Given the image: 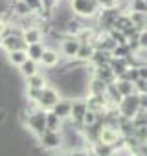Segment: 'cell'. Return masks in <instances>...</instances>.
<instances>
[{
  "label": "cell",
  "instance_id": "38",
  "mask_svg": "<svg viewBox=\"0 0 147 156\" xmlns=\"http://www.w3.org/2000/svg\"><path fill=\"white\" fill-rule=\"evenodd\" d=\"M2 42H4V37H2V35H0V46H2Z\"/></svg>",
  "mask_w": 147,
  "mask_h": 156
},
{
  "label": "cell",
  "instance_id": "20",
  "mask_svg": "<svg viewBox=\"0 0 147 156\" xmlns=\"http://www.w3.org/2000/svg\"><path fill=\"white\" fill-rule=\"evenodd\" d=\"M90 151H92L96 156H116V151H114V147H110V145H105V143H101V141L94 143V145L90 147Z\"/></svg>",
  "mask_w": 147,
  "mask_h": 156
},
{
  "label": "cell",
  "instance_id": "13",
  "mask_svg": "<svg viewBox=\"0 0 147 156\" xmlns=\"http://www.w3.org/2000/svg\"><path fill=\"white\" fill-rule=\"evenodd\" d=\"M107 83H103L101 79H98V77H90V81H88V94H92V96H105V92H107Z\"/></svg>",
  "mask_w": 147,
  "mask_h": 156
},
{
  "label": "cell",
  "instance_id": "26",
  "mask_svg": "<svg viewBox=\"0 0 147 156\" xmlns=\"http://www.w3.org/2000/svg\"><path fill=\"white\" fill-rule=\"evenodd\" d=\"M132 51H131V48H129V44H123V46H116L114 50H112V57H116V59H125V57H129Z\"/></svg>",
  "mask_w": 147,
  "mask_h": 156
},
{
  "label": "cell",
  "instance_id": "9",
  "mask_svg": "<svg viewBox=\"0 0 147 156\" xmlns=\"http://www.w3.org/2000/svg\"><path fill=\"white\" fill-rule=\"evenodd\" d=\"M59 62H61L59 51H57V50H53V48H46V50H44V53H42V57H41V62H39V64H42V66H46V68L53 70V68H57V66H59Z\"/></svg>",
  "mask_w": 147,
  "mask_h": 156
},
{
  "label": "cell",
  "instance_id": "5",
  "mask_svg": "<svg viewBox=\"0 0 147 156\" xmlns=\"http://www.w3.org/2000/svg\"><path fill=\"white\" fill-rule=\"evenodd\" d=\"M37 141H39V145L44 151H55V149L63 147V136H61V132H53V130H44V134Z\"/></svg>",
  "mask_w": 147,
  "mask_h": 156
},
{
  "label": "cell",
  "instance_id": "2",
  "mask_svg": "<svg viewBox=\"0 0 147 156\" xmlns=\"http://www.w3.org/2000/svg\"><path fill=\"white\" fill-rule=\"evenodd\" d=\"M20 118H22L24 125H26V127L33 132V136H35L37 140L44 134V130H46V112H44V110L35 108L33 112L22 114Z\"/></svg>",
  "mask_w": 147,
  "mask_h": 156
},
{
  "label": "cell",
  "instance_id": "34",
  "mask_svg": "<svg viewBox=\"0 0 147 156\" xmlns=\"http://www.w3.org/2000/svg\"><path fill=\"white\" fill-rule=\"evenodd\" d=\"M140 108L147 112V94H140Z\"/></svg>",
  "mask_w": 147,
  "mask_h": 156
},
{
  "label": "cell",
  "instance_id": "4",
  "mask_svg": "<svg viewBox=\"0 0 147 156\" xmlns=\"http://www.w3.org/2000/svg\"><path fill=\"white\" fill-rule=\"evenodd\" d=\"M140 96L138 94H132V96H127L121 99V103L118 105V112L120 116L127 118V119H132L138 112H140Z\"/></svg>",
  "mask_w": 147,
  "mask_h": 156
},
{
  "label": "cell",
  "instance_id": "33",
  "mask_svg": "<svg viewBox=\"0 0 147 156\" xmlns=\"http://www.w3.org/2000/svg\"><path fill=\"white\" fill-rule=\"evenodd\" d=\"M138 73H140V79L147 81V64H140L138 66Z\"/></svg>",
  "mask_w": 147,
  "mask_h": 156
},
{
  "label": "cell",
  "instance_id": "11",
  "mask_svg": "<svg viewBox=\"0 0 147 156\" xmlns=\"http://www.w3.org/2000/svg\"><path fill=\"white\" fill-rule=\"evenodd\" d=\"M42 37H44V31L37 26L33 28H26L22 30V41L30 46V44H37V42H42Z\"/></svg>",
  "mask_w": 147,
  "mask_h": 156
},
{
  "label": "cell",
  "instance_id": "29",
  "mask_svg": "<svg viewBox=\"0 0 147 156\" xmlns=\"http://www.w3.org/2000/svg\"><path fill=\"white\" fill-rule=\"evenodd\" d=\"M134 92L140 96V94H147V81H143V79H138L136 83H134Z\"/></svg>",
  "mask_w": 147,
  "mask_h": 156
},
{
  "label": "cell",
  "instance_id": "17",
  "mask_svg": "<svg viewBox=\"0 0 147 156\" xmlns=\"http://www.w3.org/2000/svg\"><path fill=\"white\" fill-rule=\"evenodd\" d=\"M44 50H46V44H44V42L30 44V46H28V50H26L28 59H31V61H35V62H41V57H42Z\"/></svg>",
  "mask_w": 147,
  "mask_h": 156
},
{
  "label": "cell",
  "instance_id": "22",
  "mask_svg": "<svg viewBox=\"0 0 147 156\" xmlns=\"http://www.w3.org/2000/svg\"><path fill=\"white\" fill-rule=\"evenodd\" d=\"M114 85H116V90L121 94V98H127V96H132V94H136V92H134V83H129V81L118 79Z\"/></svg>",
  "mask_w": 147,
  "mask_h": 156
},
{
  "label": "cell",
  "instance_id": "12",
  "mask_svg": "<svg viewBox=\"0 0 147 156\" xmlns=\"http://www.w3.org/2000/svg\"><path fill=\"white\" fill-rule=\"evenodd\" d=\"M94 77H98V79H101L103 83L107 85H114L118 79H116V75L112 73V70L109 66H98L94 68Z\"/></svg>",
  "mask_w": 147,
  "mask_h": 156
},
{
  "label": "cell",
  "instance_id": "28",
  "mask_svg": "<svg viewBox=\"0 0 147 156\" xmlns=\"http://www.w3.org/2000/svg\"><path fill=\"white\" fill-rule=\"evenodd\" d=\"M24 4L30 8L31 13H41L42 11V0H24Z\"/></svg>",
  "mask_w": 147,
  "mask_h": 156
},
{
  "label": "cell",
  "instance_id": "18",
  "mask_svg": "<svg viewBox=\"0 0 147 156\" xmlns=\"http://www.w3.org/2000/svg\"><path fill=\"white\" fill-rule=\"evenodd\" d=\"M94 51H96V48H94V44H90V42H81V48H79V51H77V61H83V62H90V59H92V55H94Z\"/></svg>",
  "mask_w": 147,
  "mask_h": 156
},
{
  "label": "cell",
  "instance_id": "14",
  "mask_svg": "<svg viewBox=\"0 0 147 156\" xmlns=\"http://www.w3.org/2000/svg\"><path fill=\"white\" fill-rule=\"evenodd\" d=\"M109 68L112 70V73L116 75V79H120V77L129 70V64H127V61L125 59H116V57H112L110 59V62H109Z\"/></svg>",
  "mask_w": 147,
  "mask_h": 156
},
{
  "label": "cell",
  "instance_id": "19",
  "mask_svg": "<svg viewBox=\"0 0 147 156\" xmlns=\"http://www.w3.org/2000/svg\"><path fill=\"white\" fill-rule=\"evenodd\" d=\"M19 72H20V75L24 77V79H28V77H31V75L39 73V62H35V61L28 59L22 66H19Z\"/></svg>",
  "mask_w": 147,
  "mask_h": 156
},
{
  "label": "cell",
  "instance_id": "21",
  "mask_svg": "<svg viewBox=\"0 0 147 156\" xmlns=\"http://www.w3.org/2000/svg\"><path fill=\"white\" fill-rule=\"evenodd\" d=\"M8 61H9V64L11 66H22L26 61H28V53L26 51H22V50H17V51H11V53H8Z\"/></svg>",
  "mask_w": 147,
  "mask_h": 156
},
{
  "label": "cell",
  "instance_id": "35",
  "mask_svg": "<svg viewBox=\"0 0 147 156\" xmlns=\"http://www.w3.org/2000/svg\"><path fill=\"white\" fill-rule=\"evenodd\" d=\"M8 26H9V24L6 22V19H4V17H0V35H2V37H4V33H6Z\"/></svg>",
  "mask_w": 147,
  "mask_h": 156
},
{
  "label": "cell",
  "instance_id": "10",
  "mask_svg": "<svg viewBox=\"0 0 147 156\" xmlns=\"http://www.w3.org/2000/svg\"><path fill=\"white\" fill-rule=\"evenodd\" d=\"M120 138H121L120 130L118 129H112V127H103L101 132H99V141L105 143V145H110V147H114Z\"/></svg>",
  "mask_w": 147,
  "mask_h": 156
},
{
  "label": "cell",
  "instance_id": "8",
  "mask_svg": "<svg viewBox=\"0 0 147 156\" xmlns=\"http://www.w3.org/2000/svg\"><path fill=\"white\" fill-rule=\"evenodd\" d=\"M87 110H88V107H87L85 99H72V116H70V119L83 123V118H85Z\"/></svg>",
  "mask_w": 147,
  "mask_h": 156
},
{
  "label": "cell",
  "instance_id": "16",
  "mask_svg": "<svg viewBox=\"0 0 147 156\" xmlns=\"http://www.w3.org/2000/svg\"><path fill=\"white\" fill-rule=\"evenodd\" d=\"M26 85L28 88H35V90H42L44 87H48V77L42 75V73H35L31 77L26 79Z\"/></svg>",
  "mask_w": 147,
  "mask_h": 156
},
{
  "label": "cell",
  "instance_id": "24",
  "mask_svg": "<svg viewBox=\"0 0 147 156\" xmlns=\"http://www.w3.org/2000/svg\"><path fill=\"white\" fill-rule=\"evenodd\" d=\"M143 13L147 15V4L143 0H131V8H129V13Z\"/></svg>",
  "mask_w": 147,
  "mask_h": 156
},
{
  "label": "cell",
  "instance_id": "30",
  "mask_svg": "<svg viewBox=\"0 0 147 156\" xmlns=\"http://www.w3.org/2000/svg\"><path fill=\"white\" fill-rule=\"evenodd\" d=\"M138 44H140V50H147V28L140 31V35H138Z\"/></svg>",
  "mask_w": 147,
  "mask_h": 156
},
{
  "label": "cell",
  "instance_id": "37",
  "mask_svg": "<svg viewBox=\"0 0 147 156\" xmlns=\"http://www.w3.org/2000/svg\"><path fill=\"white\" fill-rule=\"evenodd\" d=\"M61 156H72V152H63Z\"/></svg>",
  "mask_w": 147,
  "mask_h": 156
},
{
  "label": "cell",
  "instance_id": "1",
  "mask_svg": "<svg viewBox=\"0 0 147 156\" xmlns=\"http://www.w3.org/2000/svg\"><path fill=\"white\" fill-rule=\"evenodd\" d=\"M70 8L74 11V17H77L81 20H96L101 8L98 4V0H70Z\"/></svg>",
  "mask_w": 147,
  "mask_h": 156
},
{
  "label": "cell",
  "instance_id": "36",
  "mask_svg": "<svg viewBox=\"0 0 147 156\" xmlns=\"http://www.w3.org/2000/svg\"><path fill=\"white\" fill-rule=\"evenodd\" d=\"M90 151V149H88ZM88 151L87 149H79V151H74L72 152V156H88Z\"/></svg>",
  "mask_w": 147,
  "mask_h": 156
},
{
  "label": "cell",
  "instance_id": "25",
  "mask_svg": "<svg viewBox=\"0 0 147 156\" xmlns=\"http://www.w3.org/2000/svg\"><path fill=\"white\" fill-rule=\"evenodd\" d=\"M120 79H123V81H129V83H136L138 79H140V73H138V66H132V68H129Z\"/></svg>",
  "mask_w": 147,
  "mask_h": 156
},
{
  "label": "cell",
  "instance_id": "32",
  "mask_svg": "<svg viewBox=\"0 0 147 156\" xmlns=\"http://www.w3.org/2000/svg\"><path fill=\"white\" fill-rule=\"evenodd\" d=\"M9 119V110L4 108V107H0V123H6Z\"/></svg>",
  "mask_w": 147,
  "mask_h": 156
},
{
  "label": "cell",
  "instance_id": "27",
  "mask_svg": "<svg viewBox=\"0 0 147 156\" xmlns=\"http://www.w3.org/2000/svg\"><path fill=\"white\" fill-rule=\"evenodd\" d=\"M98 119H99V114H96L94 110H87V114L83 118V125L85 127H92V125L98 123Z\"/></svg>",
  "mask_w": 147,
  "mask_h": 156
},
{
  "label": "cell",
  "instance_id": "7",
  "mask_svg": "<svg viewBox=\"0 0 147 156\" xmlns=\"http://www.w3.org/2000/svg\"><path fill=\"white\" fill-rule=\"evenodd\" d=\"M50 112H53L61 121H66V119H70V116H72V99H66V98H61L59 99V103L50 110Z\"/></svg>",
  "mask_w": 147,
  "mask_h": 156
},
{
  "label": "cell",
  "instance_id": "41",
  "mask_svg": "<svg viewBox=\"0 0 147 156\" xmlns=\"http://www.w3.org/2000/svg\"><path fill=\"white\" fill-rule=\"evenodd\" d=\"M145 145H147V143H145Z\"/></svg>",
  "mask_w": 147,
  "mask_h": 156
},
{
  "label": "cell",
  "instance_id": "31",
  "mask_svg": "<svg viewBox=\"0 0 147 156\" xmlns=\"http://www.w3.org/2000/svg\"><path fill=\"white\" fill-rule=\"evenodd\" d=\"M116 2L118 0H98V4L101 9H110V8H116Z\"/></svg>",
  "mask_w": 147,
  "mask_h": 156
},
{
  "label": "cell",
  "instance_id": "39",
  "mask_svg": "<svg viewBox=\"0 0 147 156\" xmlns=\"http://www.w3.org/2000/svg\"><path fill=\"white\" fill-rule=\"evenodd\" d=\"M88 156H96V154H94V152H92V151H88Z\"/></svg>",
  "mask_w": 147,
  "mask_h": 156
},
{
  "label": "cell",
  "instance_id": "6",
  "mask_svg": "<svg viewBox=\"0 0 147 156\" xmlns=\"http://www.w3.org/2000/svg\"><path fill=\"white\" fill-rule=\"evenodd\" d=\"M79 48H81V42H79L77 37H64V39L61 41V51H63L64 59L74 61V59L77 57Z\"/></svg>",
  "mask_w": 147,
  "mask_h": 156
},
{
  "label": "cell",
  "instance_id": "40",
  "mask_svg": "<svg viewBox=\"0 0 147 156\" xmlns=\"http://www.w3.org/2000/svg\"><path fill=\"white\" fill-rule=\"evenodd\" d=\"M143 2H145V4H147V0H143Z\"/></svg>",
  "mask_w": 147,
  "mask_h": 156
},
{
  "label": "cell",
  "instance_id": "15",
  "mask_svg": "<svg viewBox=\"0 0 147 156\" xmlns=\"http://www.w3.org/2000/svg\"><path fill=\"white\" fill-rule=\"evenodd\" d=\"M110 59H112V53H109L105 50H96L94 55H92V59H90V62L94 64V68H98V66H109Z\"/></svg>",
  "mask_w": 147,
  "mask_h": 156
},
{
  "label": "cell",
  "instance_id": "3",
  "mask_svg": "<svg viewBox=\"0 0 147 156\" xmlns=\"http://www.w3.org/2000/svg\"><path fill=\"white\" fill-rule=\"evenodd\" d=\"M59 99H61L59 90H57L53 85H48V87H44V88H42V92H41V98H39L37 105H39V108H41V110L50 112V110L59 103Z\"/></svg>",
  "mask_w": 147,
  "mask_h": 156
},
{
  "label": "cell",
  "instance_id": "23",
  "mask_svg": "<svg viewBox=\"0 0 147 156\" xmlns=\"http://www.w3.org/2000/svg\"><path fill=\"white\" fill-rule=\"evenodd\" d=\"M61 129H63V121H61L53 112H46V130L61 132Z\"/></svg>",
  "mask_w": 147,
  "mask_h": 156
}]
</instances>
